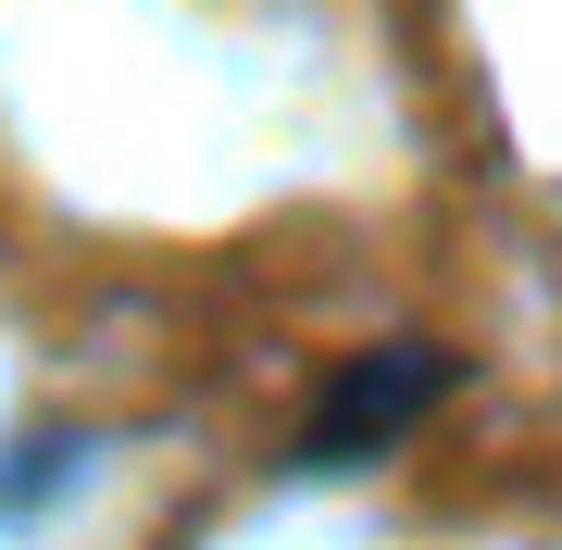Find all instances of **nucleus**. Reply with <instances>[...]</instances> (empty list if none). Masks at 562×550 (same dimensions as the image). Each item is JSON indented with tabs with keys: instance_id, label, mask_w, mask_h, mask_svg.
Here are the masks:
<instances>
[{
	"instance_id": "f257e3e1",
	"label": "nucleus",
	"mask_w": 562,
	"mask_h": 550,
	"mask_svg": "<svg viewBox=\"0 0 562 550\" xmlns=\"http://www.w3.org/2000/svg\"><path fill=\"white\" fill-rule=\"evenodd\" d=\"M438 388H450V363L438 350H362V363H338L325 375V413H313V438H301V463L313 475H338V463H387L425 413H438Z\"/></svg>"
}]
</instances>
